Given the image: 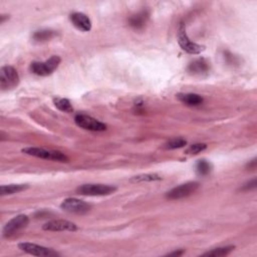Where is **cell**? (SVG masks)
I'll list each match as a JSON object with an SVG mask.
<instances>
[{"mask_svg":"<svg viewBox=\"0 0 257 257\" xmlns=\"http://www.w3.org/2000/svg\"><path fill=\"white\" fill-rule=\"evenodd\" d=\"M22 153L29 155V156L36 157V158L51 160L55 162H62V163L69 162V158L62 152H58V151H51V150H45L42 148L28 147V148L22 149Z\"/></svg>","mask_w":257,"mask_h":257,"instance_id":"cell-1","label":"cell"},{"mask_svg":"<svg viewBox=\"0 0 257 257\" xmlns=\"http://www.w3.org/2000/svg\"><path fill=\"white\" fill-rule=\"evenodd\" d=\"M74 122L80 128L92 132H103L107 130V125L100 122L99 120L86 116V115H77L74 118Z\"/></svg>","mask_w":257,"mask_h":257,"instance_id":"cell-6","label":"cell"},{"mask_svg":"<svg viewBox=\"0 0 257 257\" xmlns=\"http://www.w3.org/2000/svg\"><path fill=\"white\" fill-rule=\"evenodd\" d=\"M184 252H185L184 250H178V251L171 252V253H169L168 255H169V256H180V255H182Z\"/></svg>","mask_w":257,"mask_h":257,"instance_id":"cell-25","label":"cell"},{"mask_svg":"<svg viewBox=\"0 0 257 257\" xmlns=\"http://www.w3.org/2000/svg\"><path fill=\"white\" fill-rule=\"evenodd\" d=\"M162 178L158 174H142L135 176L131 179L132 182L143 183V182H154V181H160Z\"/></svg>","mask_w":257,"mask_h":257,"instance_id":"cell-21","label":"cell"},{"mask_svg":"<svg viewBox=\"0 0 257 257\" xmlns=\"http://www.w3.org/2000/svg\"><path fill=\"white\" fill-rule=\"evenodd\" d=\"M69 19L72 25L78 28L81 32L86 33L92 29V21H90L87 15L82 12H73L69 15Z\"/></svg>","mask_w":257,"mask_h":257,"instance_id":"cell-12","label":"cell"},{"mask_svg":"<svg viewBox=\"0 0 257 257\" xmlns=\"http://www.w3.org/2000/svg\"><path fill=\"white\" fill-rule=\"evenodd\" d=\"M178 42L185 52L189 54H199L205 51V47L196 42H193L186 34V26L183 22H181L178 28Z\"/></svg>","mask_w":257,"mask_h":257,"instance_id":"cell-2","label":"cell"},{"mask_svg":"<svg viewBox=\"0 0 257 257\" xmlns=\"http://www.w3.org/2000/svg\"><path fill=\"white\" fill-rule=\"evenodd\" d=\"M42 229L45 231H53V232H59V231H75L78 229L77 225L74 223L68 221V220H52L45 223L42 226Z\"/></svg>","mask_w":257,"mask_h":257,"instance_id":"cell-11","label":"cell"},{"mask_svg":"<svg viewBox=\"0 0 257 257\" xmlns=\"http://www.w3.org/2000/svg\"><path fill=\"white\" fill-rule=\"evenodd\" d=\"M207 148V145L206 144H202V143H197V144H193L191 145L187 151H186V153L188 155H197L199 153H201L202 151L206 150Z\"/></svg>","mask_w":257,"mask_h":257,"instance_id":"cell-23","label":"cell"},{"mask_svg":"<svg viewBox=\"0 0 257 257\" xmlns=\"http://www.w3.org/2000/svg\"><path fill=\"white\" fill-rule=\"evenodd\" d=\"M234 246H225V247H219L215 248L211 251H208L203 254V256H212V257H221L226 256L230 254L234 250Z\"/></svg>","mask_w":257,"mask_h":257,"instance_id":"cell-20","label":"cell"},{"mask_svg":"<svg viewBox=\"0 0 257 257\" xmlns=\"http://www.w3.org/2000/svg\"><path fill=\"white\" fill-rule=\"evenodd\" d=\"M55 36V32L51 29H41L37 30L33 35V39L35 42H44V41H49L51 38Z\"/></svg>","mask_w":257,"mask_h":257,"instance_id":"cell-16","label":"cell"},{"mask_svg":"<svg viewBox=\"0 0 257 257\" xmlns=\"http://www.w3.org/2000/svg\"><path fill=\"white\" fill-rule=\"evenodd\" d=\"M117 190L116 187L103 184H85L77 189V193L85 196H107Z\"/></svg>","mask_w":257,"mask_h":257,"instance_id":"cell-5","label":"cell"},{"mask_svg":"<svg viewBox=\"0 0 257 257\" xmlns=\"http://www.w3.org/2000/svg\"><path fill=\"white\" fill-rule=\"evenodd\" d=\"M53 103L55 105V108L58 109L59 111L65 112V113H71V112H73L72 105H71L70 102L68 99L54 98L53 99Z\"/></svg>","mask_w":257,"mask_h":257,"instance_id":"cell-19","label":"cell"},{"mask_svg":"<svg viewBox=\"0 0 257 257\" xmlns=\"http://www.w3.org/2000/svg\"><path fill=\"white\" fill-rule=\"evenodd\" d=\"M62 59L57 55H52L50 59L45 60L43 63L34 62L30 65V70L34 74L39 75V77H48L59 66Z\"/></svg>","mask_w":257,"mask_h":257,"instance_id":"cell-3","label":"cell"},{"mask_svg":"<svg viewBox=\"0 0 257 257\" xmlns=\"http://www.w3.org/2000/svg\"><path fill=\"white\" fill-rule=\"evenodd\" d=\"M213 167H212V164L210 162H208L205 159L199 160L197 163H196V173H197L199 176H208L211 171H212Z\"/></svg>","mask_w":257,"mask_h":257,"instance_id":"cell-17","label":"cell"},{"mask_svg":"<svg viewBox=\"0 0 257 257\" xmlns=\"http://www.w3.org/2000/svg\"><path fill=\"white\" fill-rule=\"evenodd\" d=\"M29 223V219L26 215L21 214L15 216L11 220H9L3 228V236L4 237H10L14 235L19 230L25 228Z\"/></svg>","mask_w":257,"mask_h":257,"instance_id":"cell-9","label":"cell"},{"mask_svg":"<svg viewBox=\"0 0 257 257\" xmlns=\"http://www.w3.org/2000/svg\"><path fill=\"white\" fill-rule=\"evenodd\" d=\"M18 248L23 252H26L28 254H32L34 256L50 257V256H57L58 255L57 252H55L54 250H52L51 248L40 246V245H37L34 243H29V242L19 243Z\"/></svg>","mask_w":257,"mask_h":257,"instance_id":"cell-10","label":"cell"},{"mask_svg":"<svg viewBox=\"0 0 257 257\" xmlns=\"http://www.w3.org/2000/svg\"><path fill=\"white\" fill-rule=\"evenodd\" d=\"M186 145H187V142L184 139H174V140L169 141L168 143H166L164 147L167 150H174V149L183 148Z\"/></svg>","mask_w":257,"mask_h":257,"instance_id":"cell-22","label":"cell"},{"mask_svg":"<svg viewBox=\"0 0 257 257\" xmlns=\"http://www.w3.org/2000/svg\"><path fill=\"white\" fill-rule=\"evenodd\" d=\"M188 72L197 75V77H202V75H206L210 70V64L207 62L205 58H198L195 59L188 66L187 69Z\"/></svg>","mask_w":257,"mask_h":257,"instance_id":"cell-13","label":"cell"},{"mask_svg":"<svg viewBox=\"0 0 257 257\" xmlns=\"http://www.w3.org/2000/svg\"><path fill=\"white\" fill-rule=\"evenodd\" d=\"M149 17H150V14L148 10H142L139 13L135 14L132 17H130L129 24L131 27L135 29H141L146 25L149 19Z\"/></svg>","mask_w":257,"mask_h":257,"instance_id":"cell-14","label":"cell"},{"mask_svg":"<svg viewBox=\"0 0 257 257\" xmlns=\"http://www.w3.org/2000/svg\"><path fill=\"white\" fill-rule=\"evenodd\" d=\"M177 99L189 107H197L203 103V98L197 94H178Z\"/></svg>","mask_w":257,"mask_h":257,"instance_id":"cell-15","label":"cell"},{"mask_svg":"<svg viewBox=\"0 0 257 257\" xmlns=\"http://www.w3.org/2000/svg\"><path fill=\"white\" fill-rule=\"evenodd\" d=\"M19 84L17 70L10 66H4L0 69V87L2 90L12 89Z\"/></svg>","mask_w":257,"mask_h":257,"instance_id":"cell-4","label":"cell"},{"mask_svg":"<svg viewBox=\"0 0 257 257\" xmlns=\"http://www.w3.org/2000/svg\"><path fill=\"white\" fill-rule=\"evenodd\" d=\"M199 186L200 185L197 182H188L180 186H177L167 193V198L171 200L186 198L197 190Z\"/></svg>","mask_w":257,"mask_h":257,"instance_id":"cell-8","label":"cell"},{"mask_svg":"<svg viewBox=\"0 0 257 257\" xmlns=\"http://www.w3.org/2000/svg\"><path fill=\"white\" fill-rule=\"evenodd\" d=\"M28 186L27 185H23V184H11V185H3L0 188V194L1 196H5V195H12L15 193H19L25 189H27Z\"/></svg>","mask_w":257,"mask_h":257,"instance_id":"cell-18","label":"cell"},{"mask_svg":"<svg viewBox=\"0 0 257 257\" xmlns=\"http://www.w3.org/2000/svg\"><path fill=\"white\" fill-rule=\"evenodd\" d=\"M247 167H248L249 169H255V167H256V160H255V159L252 160L251 163L247 165Z\"/></svg>","mask_w":257,"mask_h":257,"instance_id":"cell-26","label":"cell"},{"mask_svg":"<svg viewBox=\"0 0 257 257\" xmlns=\"http://www.w3.org/2000/svg\"><path fill=\"white\" fill-rule=\"evenodd\" d=\"M60 208L71 214H86L92 208V205L75 198H68L60 204Z\"/></svg>","mask_w":257,"mask_h":257,"instance_id":"cell-7","label":"cell"},{"mask_svg":"<svg viewBox=\"0 0 257 257\" xmlns=\"http://www.w3.org/2000/svg\"><path fill=\"white\" fill-rule=\"evenodd\" d=\"M256 188V179L250 181V182L246 183L243 185V187L241 188V190L243 191H248V190H252V189H255Z\"/></svg>","mask_w":257,"mask_h":257,"instance_id":"cell-24","label":"cell"}]
</instances>
